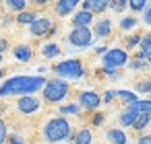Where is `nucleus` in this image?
<instances>
[{"instance_id":"obj_39","label":"nucleus","mask_w":151,"mask_h":144,"mask_svg":"<svg viewBox=\"0 0 151 144\" xmlns=\"http://www.w3.org/2000/svg\"><path fill=\"white\" fill-rule=\"evenodd\" d=\"M145 60H147V62H151V52H147V56H145Z\"/></svg>"},{"instance_id":"obj_13","label":"nucleus","mask_w":151,"mask_h":144,"mask_svg":"<svg viewBox=\"0 0 151 144\" xmlns=\"http://www.w3.org/2000/svg\"><path fill=\"white\" fill-rule=\"evenodd\" d=\"M89 23H93V13L91 11H79L73 19L75 27H89Z\"/></svg>"},{"instance_id":"obj_21","label":"nucleus","mask_w":151,"mask_h":144,"mask_svg":"<svg viewBox=\"0 0 151 144\" xmlns=\"http://www.w3.org/2000/svg\"><path fill=\"white\" fill-rule=\"evenodd\" d=\"M60 113H62V115H79V113H81V105H77V103L60 105Z\"/></svg>"},{"instance_id":"obj_26","label":"nucleus","mask_w":151,"mask_h":144,"mask_svg":"<svg viewBox=\"0 0 151 144\" xmlns=\"http://www.w3.org/2000/svg\"><path fill=\"white\" fill-rule=\"evenodd\" d=\"M116 97H120V99H124L126 103H134V101H137V97H134V93H130V91H116Z\"/></svg>"},{"instance_id":"obj_34","label":"nucleus","mask_w":151,"mask_h":144,"mask_svg":"<svg viewBox=\"0 0 151 144\" xmlns=\"http://www.w3.org/2000/svg\"><path fill=\"white\" fill-rule=\"evenodd\" d=\"M11 144H25V140H23L21 136H17V134H13V136H11Z\"/></svg>"},{"instance_id":"obj_6","label":"nucleus","mask_w":151,"mask_h":144,"mask_svg":"<svg viewBox=\"0 0 151 144\" xmlns=\"http://www.w3.org/2000/svg\"><path fill=\"white\" fill-rule=\"evenodd\" d=\"M101 60H104V66H108V68H120L128 62V54L120 48H114V50H108L101 56Z\"/></svg>"},{"instance_id":"obj_11","label":"nucleus","mask_w":151,"mask_h":144,"mask_svg":"<svg viewBox=\"0 0 151 144\" xmlns=\"http://www.w3.org/2000/svg\"><path fill=\"white\" fill-rule=\"evenodd\" d=\"M79 2H81V0H58V2H56V15H58V17L70 15V13L79 6Z\"/></svg>"},{"instance_id":"obj_15","label":"nucleus","mask_w":151,"mask_h":144,"mask_svg":"<svg viewBox=\"0 0 151 144\" xmlns=\"http://www.w3.org/2000/svg\"><path fill=\"white\" fill-rule=\"evenodd\" d=\"M13 54H15V58H17L19 62H29L31 56H33V52H31L29 45H17V48L13 50Z\"/></svg>"},{"instance_id":"obj_38","label":"nucleus","mask_w":151,"mask_h":144,"mask_svg":"<svg viewBox=\"0 0 151 144\" xmlns=\"http://www.w3.org/2000/svg\"><path fill=\"white\" fill-rule=\"evenodd\" d=\"M33 2H35V4H46L48 0H33Z\"/></svg>"},{"instance_id":"obj_35","label":"nucleus","mask_w":151,"mask_h":144,"mask_svg":"<svg viewBox=\"0 0 151 144\" xmlns=\"http://www.w3.org/2000/svg\"><path fill=\"white\" fill-rule=\"evenodd\" d=\"M101 123H104V113H97L93 117V126H101Z\"/></svg>"},{"instance_id":"obj_5","label":"nucleus","mask_w":151,"mask_h":144,"mask_svg":"<svg viewBox=\"0 0 151 144\" xmlns=\"http://www.w3.org/2000/svg\"><path fill=\"white\" fill-rule=\"evenodd\" d=\"M68 41L75 48H89L93 43V33L89 27H75L68 35Z\"/></svg>"},{"instance_id":"obj_2","label":"nucleus","mask_w":151,"mask_h":144,"mask_svg":"<svg viewBox=\"0 0 151 144\" xmlns=\"http://www.w3.org/2000/svg\"><path fill=\"white\" fill-rule=\"evenodd\" d=\"M44 138L48 142H62L70 138V123L66 117H54L44 126Z\"/></svg>"},{"instance_id":"obj_1","label":"nucleus","mask_w":151,"mask_h":144,"mask_svg":"<svg viewBox=\"0 0 151 144\" xmlns=\"http://www.w3.org/2000/svg\"><path fill=\"white\" fill-rule=\"evenodd\" d=\"M44 76H13L0 87V97H13V95H33L37 91H44L46 87Z\"/></svg>"},{"instance_id":"obj_25","label":"nucleus","mask_w":151,"mask_h":144,"mask_svg":"<svg viewBox=\"0 0 151 144\" xmlns=\"http://www.w3.org/2000/svg\"><path fill=\"white\" fill-rule=\"evenodd\" d=\"M134 25H137V19H134V17H124V19L120 21V29H122V31H128V29H132Z\"/></svg>"},{"instance_id":"obj_32","label":"nucleus","mask_w":151,"mask_h":144,"mask_svg":"<svg viewBox=\"0 0 151 144\" xmlns=\"http://www.w3.org/2000/svg\"><path fill=\"white\" fill-rule=\"evenodd\" d=\"M143 21H145V25H151V4L143 11Z\"/></svg>"},{"instance_id":"obj_28","label":"nucleus","mask_w":151,"mask_h":144,"mask_svg":"<svg viewBox=\"0 0 151 144\" xmlns=\"http://www.w3.org/2000/svg\"><path fill=\"white\" fill-rule=\"evenodd\" d=\"M126 6H128V0H112V9H114V11H118V13H120V11H124Z\"/></svg>"},{"instance_id":"obj_22","label":"nucleus","mask_w":151,"mask_h":144,"mask_svg":"<svg viewBox=\"0 0 151 144\" xmlns=\"http://www.w3.org/2000/svg\"><path fill=\"white\" fill-rule=\"evenodd\" d=\"M4 2H6V6H9L11 11L23 13V11H25V2H27V0H4Z\"/></svg>"},{"instance_id":"obj_10","label":"nucleus","mask_w":151,"mask_h":144,"mask_svg":"<svg viewBox=\"0 0 151 144\" xmlns=\"http://www.w3.org/2000/svg\"><path fill=\"white\" fill-rule=\"evenodd\" d=\"M137 115H139L137 107H134L132 103H128V105H126V109H124V111L120 113L118 121H120V126H122V128H132V123H134Z\"/></svg>"},{"instance_id":"obj_7","label":"nucleus","mask_w":151,"mask_h":144,"mask_svg":"<svg viewBox=\"0 0 151 144\" xmlns=\"http://www.w3.org/2000/svg\"><path fill=\"white\" fill-rule=\"evenodd\" d=\"M79 105H81L83 109L93 111V109H97V107L101 105V97H99L95 91H83V93L79 95Z\"/></svg>"},{"instance_id":"obj_3","label":"nucleus","mask_w":151,"mask_h":144,"mask_svg":"<svg viewBox=\"0 0 151 144\" xmlns=\"http://www.w3.org/2000/svg\"><path fill=\"white\" fill-rule=\"evenodd\" d=\"M42 93H44V99L48 103H60L68 95V82L62 80V78H52V80L46 82Z\"/></svg>"},{"instance_id":"obj_18","label":"nucleus","mask_w":151,"mask_h":144,"mask_svg":"<svg viewBox=\"0 0 151 144\" xmlns=\"http://www.w3.org/2000/svg\"><path fill=\"white\" fill-rule=\"evenodd\" d=\"M149 121H151V113H139L137 119H134V123H132V128L141 132V130H145L149 126Z\"/></svg>"},{"instance_id":"obj_31","label":"nucleus","mask_w":151,"mask_h":144,"mask_svg":"<svg viewBox=\"0 0 151 144\" xmlns=\"http://www.w3.org/2000/svg\"><path fill=\"white\" fill-rule=\"evenodd\" d=\"M141 39H143L141 35H132V37H128V39H126V48H134V45H139Z\"/></svg>"},{"instance_id":"obj_9","label":"nucleus","mask_w":151,"mask_h":144,"mask_svg":"<svg viewBox=\"0 0 151 144\" xmlns=\"http://www.w3.org/2000/svg\"><path fill=\"white\" fill-rule=\"evenodd\" d=\"M29 29H31V35H37V37H44V35H48L50 31H52V21L50 19H35L31 25H29Z\"/></svg>"},{"instance_id":"obj_23","label":"nucleus","mask_w":151,"mask_h":144,"mask_svg":"<svg viewBox=\"0 0 151 144\" xmlns=\"http://www.w3.org/2000/svg\"><path fill=\"white\" fill-rule=\"evenodd\" d=\"M132 105L137 107L139 113H151V101H149V99H145V101H134Z\"/></svg>"},{"instance_id":"obj_17","label":"nucleus","mask_w":151,"mask_h":144,"mask_svg":"<svg viewBox=\"0 0 151 144\" xmlns=\"http://www.w3.org/2000/svg\"><path fill=\"white\" fill-rule=\"evenodd\" d=\"M73 142H75V144H91V132H89L87 128H83V130L75 132Z\"/></svg>"},{"instance_id":"obj_19","label":"nucleus","mask_w":151,"mask_h":144,"mask_svg":"<svg viewBox=\"0 0 151 144\" xmlns=\"http://www.w3.org/2000/svg\"><path fill=\"white\" fill-rule=\"evenodd\" d=\"M35 19H37V15H35V13L23 11V13H19V17H17V23H21V25H31Z\"/></svg>"},{"instance_id":"obj_33","label":"nucleus","mask_w":151,"mask_h":144,"mask_svg":"<svg viewBox=\"0 0 151 144\" xmlns=\"http://www.w3.org/2000/svg\"><path fill=\"white\" fill-rule=\"evenodd\" d=\"M114 97H116V91H106V95H104V101H106V103H110Z\"/></svg>"},{"instance_id":"obj_30","label":"nucleus","mask_w":151,"mask_h":144,"mask_svg":"<svg viewBox=\"0 0 151 144\" xmlns=\"http://www.w3.org/2000/svg\"><path fill=\"white\" fill-rule=\"evenodd\" d=\"M137 91H141V93H151V80H141V82L137 84Z\"/></svg>"},{"instance_id":"obj_4","label":"nucleus","mask_w":151,"mask_h":144,"mask_svg":"<svg viewBox=\"0 0 151 144\" xmlns=\"http://www.w3.org/2000/svg\"><path fill=\"white\" fill-rule=\"evenodd\" d=\"M54 72L58 74V78H81L85 74V68H83V62L81 60L70 58V60L58 62L54 66Z\"/></svg>"},{"instance_id":"obj_27","label":"nucleus","mask_w":151,"mask_h":144,"mask_svg":"<svg viewBox=\"0 0 151 144\" xmlns=\"http://www.w3.org/2000/svg\"><path fill=\"white\" fill-rule=\"evenodd\" d=\"M9 140V130H6V121L0 119V144H4Z\"/></svg>"},{"instance_id":"obj_12","label":"nucleus","mask_w":151,"mask_h":144,"mask_svg":"<svg viewBox=\"0 0 151 144\" xmlns=\"http://www.w3.org/2000/svg\"><path fill=\"white\" fill-rule=\"evenodd\" d=\"M112 4V0H85L83 2V11H91V13H101Z\"/></svg>"},{"instance_id":"obj_29","label":"nucleus","mask_w":151,"mask_h":144,"mask_svg":"<svg viewBox=\"0 0 151 144\" xmlns=\"http://www.w3.org/2000/svg\"><path fill=\"white\" fill-rule=\"evenodd\" d=\"M130 68H132V70H145V68H147V60H139V58H137V60L130 62Z\"/></svg>"},{"instance_id":"obj_40","label":"nucleus","mask_w":151,"mask_h":144,"mask_svg":"<svg viewBox=\"0 0 151 144\" xmlns=\"http://www.w3.org/2000/svg\"><path fill=\"white\" fill-rule=\"evenodd\" d=\"M2 76H4V70H2V68H0V78H2Z\"/></svg>"},{"instance_id":"obj_20","label":"nucleus","mask_w":151,"mask_h":144,"mask_svg":"<svg viewBox=\"0 0 151 144\" xmlns=\"http://www.w3.org/2000/svg\"><path fill=\"white\" fill-rule=\"evenodd\" d=\"M42 54H44L46 58H56V56H60V48H58L56 43H46V45L42 48Z\"/></svg>"},{"instance_id":"obj_37","label":"nucleus","mask_w":151,"mask_h":144,"mask_svg":"<svg viewBox=\"0 0 151 144\" xmlns=\"http://www.w3.org/2000/svg\"><path fill=\"white\" fill-rule=\"evenodd\" d=\"M6 48H9L6 39H2V37H0V54H2V52H6Z\"/></svg>"},{"instance_id":"obj_41","label":"nucleus","mask_w":151,"mask_h":144,"mask_svg":"<svg viewBox=\"0 0 151 144\" xmlns=\"http://www.w3.org/2000/svg\"><path fill=\"white\" fill-rule=\"evenodd\" d=\"M0 62H2V56H0Z\"/></svg>"},{"instance_id":"obj_16","label":"nucleus","mask_w":151,"mask_h":144,"mask_svg":"<svg viewBox=\"0 0 151 144\" xmlns=\"http://www.w3.org/2000/svg\"><path fill=\"white\" fill-rule=\"evenodd\" d=\"M108 140L112 142V144H126V134L122 132V130H118V128H112V130H108Z\"/></svg>"},{"instance_id":"obj_36","label":"nucleus","mask_w":151,"mask_h":144,"mask_svg":"<svg viewBox=\"0 0 151 144\" xmlns=\"http://www.w3.org/2000/svg\"><path fill=\"white\" fill-rule=\"evenodd\" d=\"M139 144H151V134H145L139 138Z\"/></svg>"},{"instance_id":"obj_14","label":"nucleus","mask_w":151,"mask_h":144,"mask_svg":"<svg viewBox=\"0 0 151 144\" xmlns=\"http://www.w3.org/2000/svg\"><path fill=\"white\" fill-rule=\"evenodd\" d=\"M110 31H112V23L108 19H101L93 27V35H97V37H106V35H110Z\"/></svg>"},{"instance_id":"obj_24","label":"nucleus","mask_w":151,"mask_h":144,"mask_svg":"<svg viewBox=\"0 0 151 144\" xmlns=\"http://www.w3.org/2000/svg\"><path fill=\"white\" fill-rule=\"evenodd\" d=\"M128 6H130L134 13L145 11V9H147V0H128Z\"/></svg>"},{"instance_id":"obj_8","label":"nucleus","mask_w":151,"mask_h":144,"mask_svg":"<svg viewBox=\"0 0 151 144\" xmlns=\"http://www.w3.org/2000/svg\"><path fill=\"white\" fill-rule=\"evenodd\" d=\"M17 109L21 113H35L40 109V101L33 97V95H23L19 101H17Z\"/></svg>"}]
</instances>
